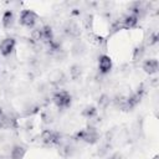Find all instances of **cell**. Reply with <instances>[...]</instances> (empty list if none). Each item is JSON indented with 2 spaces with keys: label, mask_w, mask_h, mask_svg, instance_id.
I'll use <instances>...</instances> for the list:
<instances>
[{
  "label": "cell",
  "mask_w": 159,
  "mask_h": 159,
  "mask_svg": "<svg viewBox=\"0 0 159 159\" xmlns=\"http://www.w3.org/2000/svg\"><path fill=\"white\" fill-rule=\"evenodd\" d=\"M73 138L77 139V140L84 142V143H87V144H96V143H98V140H99V133L97 132L96 127L88 125L87 128L78 130V132L75 134Z\"/></svg>",
  "instance_id": "obj_1"
},
{
  "label": "cell",
  "mask_w": 159,
  "mask_h": 159,
  "mask_svg": "<svg viewBox=\"0 0 159 159\" xmlns=\"http://www.w3.org/2000/svg\"><path fill=\"white\" fill-rule=\"evenodd\" d=\"M52 102L55 103V106L60 109H66L71 106V102H72V97L71 94L65 91V89H61V91H57L53 93L52 96Z\"/></svg>",
  "instance_id": "obj_2"
},
{
  "label": "cell",
  "mask_w": 159,
  "mask_h": 159,
  "mask_svg": "<svg viewBox=\"0 0 159 159\" xmlns=\"http://www.w3.org/2000/svg\"><path fill=\"white\" fill-rule=\"evenodd\" d=\"M143 94H144V86L140 84V87H138V91H137V92H134V93H132L130 96L127 97L125 104H124L123 109H124V111H128V109L130 111V109L135 108V107L140 103V101H142V98H143Z\"/></svg>",
  "instance_id": "obj_3"
},
{
  "label": "cell",
  "mask_w": 159,
  "mask_h": 159,
  "mask_svg": "<svg viewBox=\"0 0 159 159\" xmlns=\"http://www.w3.org/2000/svg\"><path fill=\"white\" fill-rule=\"evenodd\" d=\"M39 20V15L32 11V10H22L21 15H20V24L27 29H32L35 27L36 22Z\"/></svg>",
  "instance_id": "obj_4"
},
{
  "label": "cell",
  "mask_w": 159,
  "mask_h": 159,
  "mask_svg": "<svg viewBox=\"0 0 159 159\" xmlns=\"http://www.w3.org/2000/svg\"><path fill=\"white\" fill-rule=\"evenodd\" d=\"M40 139L43 144H61L62 137L58 132L51 130V129H45L40 134Z\"/></svg>",
  "instance_id": "obj_5"
},
{
  "label": "cell",
  "mask_w": 159,
  "mask_h": 159,
  "mask_svg": "<svg viewBox=\"0 0 159 159\" xmlns=\"http://www.w3.org/2000/svg\"><path fill=\"white\" fill-rule=\"evenodd\" d=\"M16 46V40L14 37H5L1 42H0V53L4 57L10 56Z\"/></svg>",
  "instance_id": "obj_6"
},
{
  "label": "cell",
  "mask_w": 159,
  "mask_h": 159,
  "mask_svg": "<svg viewBox=\"0 0 159 159\" xmlns=\"http://www.w3.org/2000/svg\"><path fill=\"white\" fill-rule=\"evenodd\" d=\"M112 58L108 55H101L98 57V71L101 75H107L112 70Z\"/></svg>",
  "instance_id": "obj_7"
},
{
  "label": "cell",
  "mask_w": 159,
  "mask_h": 159,
  "mask_svg": "<svg viewBox=\"0 0 159 159\" xmlns=\"http://www.w3.org/2000/svg\"><path fill=\"white\" fill-rule=\"evenodd\" d=\"M63 32L65 35H67L68 37L72 39H77L81 35V27L78 26V24L76 21H68L63 26Z\"/></svg>",
  "instance_id": "obj_8"
},
{
  "label": "cell",
  "mask_w": 159,
  "mask_h": 159,
  "mask_svg": "<svg viewBox=\"0 0 159 159\" xmlns=\"http://www.w3.org/2000/svg\"><path fill=\"white\" fill-rule=\"evenodd\" d=\"M142 70H143L147 75H149V76L155 75V73L159 71L158 60H157V58H148V60H145V61L143 62V65H142Z\"/></svg>",
  "instance_id": "obj_9"
},
{
  "label": "cell",
  "mask_w": 159,
  "mask_h": 159,
  "mask_svg": "<svg viewBox=\"0 0 159 159\" xmlns=\"http://www.w3.org/2000/svg\"><path fill=\"white\" fill-rule=\"evenodd\" d=\"M138 20H139V19H138L135 15L130 14V12L123 15V16L119 19V21H120L123 29H133V27H135L137 24H138Z\"/></svg>",
  "instance_id": "obj_10"
},
{
  "label": "cell",
  "mask_w": 159,
  "mask_h": 159,
  "mask_svg": "<svg viewBox=\"0 0 159 159\" xmlns=\"http://www.w3.org/2000/svg\"><path fill=\"white\" fill-rule=\"evenodd\" d=\"M12 127H15V119L0 108V129H7Z\"/></svg>",
  "instance_id": "obj_11"
},
{
  "label": "cell",
  "mask_w": 159,
  "mask_h": 159,
  "mask_svg": "<svg viewBox=\"0 0 159 159\" xmlns=\"http://www.w3.org/2000/svg\"><path fill=\"white\" fill-rule=\"evenodd\" d=\"M10 158L11 159H24L26 155V147L21 144H15L10 148Z\"/></svg>",
  "instance_id": "obj_12"
},
{
  "label": "cell",
  "mask_w": 159,
  "mask_h": 159,
  "mask_svg": "<svg viewBox=\"0 0 159 159\" xmlns=\"http://www.w3.org/2000/svg\"><path fill=\"white\" fill-rule=\"evenodd\" d=\"M1 24H2L4 29H6V30H9V29H11L14 26V24H15V15H14V12L11 10H6L2 14Z\"/></svg>",
  "instance_id": "obj_13"
},
{
  "label": "cell",
  "mask_w": 159,
  "mask_h": 159,
  "mask_svg": "<svg viewBox=\"0 0 159 159\" xmlns=\"http://www.w3.org/2000/svg\"><path fill=\"white\" fill-rule=\"evenodd\" d=\"M41 29V41L42 42H46V43H50L55 40V36H53V30L50 25H43L40 27Z\"/></svg>",
  "instance_id": "obj_14"
},
{
  "label": "cell",
  "mask_w": 159,
  "mask_h": 159,
  "mask_svg": "<svg viewBox=\"0 0 159 159\" xmlns=\"http://www.w3.org/2000/svg\"><path fill=\"white\" fill-rule=\"evenodd\" d=\"M86 51H87V47H86L84 42H82V41H77V42H75L73 46H72V48H71L72 55H73V56H77V57L84 55Z\"/></svg>",
  "instance_id": "obj_15"
},
{
  "label": "cell",
  "mask_w": 159,
  "mask_h": 159,
  "mask_svg": "<svg viewBox=\"0 0 159 159\" xmlns=\"http://www.w3.org/2000/svg\"><path fill=\"white\" fill-rule=\"evenodd\" d=\"M145 48H147L145 45L140 43V45H138V46L133 50V56H132V58H133L134 62H138V61L143 60V57H144V55H145Z\"/></svg>",
  "instance_id": "obj_16"
},
{
  "label": "cell",
  "mask_w": 159,
  "mask_h": 159,
  "mask_svg": "<svg viewBox=\"0 0 159 159\" xmlns=\"http://www.w3.org/2000/svg\"><path fill=\"white\" fill-rule=\"evenodd\" d=\"M97 113H98V109H97L96 106H87V107H84L83 111H82V116H83L84 118H87V119L96 118Z\"/></svg>",
  "instance_id": "obj_17"
},
{
  "label": "cell",
  "mask_w": 159,
  "mask_h": 159,
  "mask_svg": "<svg viewBox=\"0 0 159 159\" xmlns=\"http://www.w3.org/2000/svg\"><path fill=\"white\" fill-rule=\"evenodd\" d=\"M111 103H112V98H111L108 94L103 93V94H101V96L98 97V101H97L98 108H101V109H106Z\"/></svg>",
  "instance_id": "obj_18"
},
{
  "label": "cell",
  "mask_w": 159,
  "mask_h": 159,
  "mask_svg": "<svg viewBox=\"0 0 159 159\" xmlns=\"http://www.w3.org/2000/svg\"><path fill=\"white\" fill-rule=\"evenodd\" d=\"M81 75H82V66L81 65L75 63L70 67V76H71L72 80H75V81L78 80L81 77Z\"/></svg>",
  "instance_id": "obj_19"
},
{
  "label": "cell",
  "mask_w": 159,
  "mask_h": 159,
  "mask_svg": "<svg viewBox=\"0 0 159 159\" xmlns=\"http://www.w3.org/2000/svg\"><path fill=\"white\" fill-rule=\"evenodd\" d=\"M40 111V106L39 104H35V103H30L25 107L24 109V116L25 117H31L34 114H36L37 112Z\"/></svg>",
  "instance_id": "obj_20"
},
{
  "label": "cell",
  "mask_w": 159,
  "mask_h": 159,
  "mask_svg": "<svg viewBox=\"0 0 159 159\" xmlns=\"http://www.w3.org/2000/svg\"><path fill=\"white\" fill-rule=\"evenodd\" d=\"M41 119H42V122H43L45 124H51V123L53 122V119H55L52 111H50V109L42 111V113H41Z\"/></svg>",
  "instance_id": "obj_21"
},
{
  "label": "cell",
  "mask_w": 159,
  "mask_h": 159,
  "mask_svg": "<svg viewBox=\"0 0 159 159\" xmlns=\"http://www.w3.org/2000/svg\"><path fill=\"white\" fill-rule=\"evenodd\" d=\"M125 99H127L125 96H123V94H117V96H114V98H112V103H113L116 107H119V108L123 109V107H124V104H125Z\"/></svg>",
  "instance_id": "obj_22"
},
{
  "label": "cell",
  "mask_w": 159,
  "mask_h": 159,
  "mask_svg": "<svg viewBox=\"0 0 159 159\" xmlns=\"http://www.w3.org/2000/svg\"><path fill=\"white\" fill-rule=\"evenodd\" d=\"M30 37H31L32 42H35V43H40V42H41V39H42V37H41V29H40V27L34 29V30L31 31Z\"/></svg>",
  "instance_id": "obj_23"
},
{
  "label": "cell",
  "mask_w": 159,
  "mask_h": 159,
  "mask_svg": "<svg viewBox=\"0 0 159 159\" xmlns=\"http://www.w3.org/2000/svg\"><path fill=\"white\" fill-rule=\"evenodd\" d=\"M82 22H83V26H84L87 30H91V29H92V26H93V16H92L91 14L84 15V17H83Z\"/></svg>",
  "instance_id": "obj_24"
},
{
  "label": "cell",
  "mask_w": 159,
  "mask_h": 159,
  "mask_svg": "<svg viewBox=\"0 0 159 159\" xmlns=\"http://www.w3.org/2000/svg\"><path fill=\"white\" fill-rule=\"evenodd\" d=\"M158 40H159V37H158V34H157V32L149 34V36H148V39H147V46H153V45L158 43ZM147 46H145V47H147Z\"/></svg>",
  "instance_id": "obj_25"
},
{
  "label": "cell",
  "mask_w": 159,
  "mask_h": 159,
  "mask_svg": "<svg viewBox=\"0 0 159 159\" xmlns=\"http://www.w3.org/2000/svg\"><path fill=\"white\" fill-rule=\"evenodd\" d=\"M111 148V144H108V143H106V144H103L101 148H99V150L97 152V154L98 155H104L107 152H108V149Z\"/></svg>",
  "instance_id": "obj_26"
},
{
  "label": "cell",
  "mask_w": 159,
  "mask_h": 159,
  "mask_svg": "<svg viewBox=\"0 0 159 159\" xmlns=\"http://www.w3.org/2000/svg\"><path fill=\"white\" fill-rule=\"evenodd\" d=\"M106 159H120V154H119V153H116V154H113L112 157L106 158Z\"/></svg>",
  "instance_id": "obj_27"
},
{
  "label": "cell",
  "mask_w": 159,
  "mask_h": 159,
  "mask_svg": "<svg viewBox=\"0 0 159 159\" xmlns=\"http://www.w3.org/2000/svg\"><path fill=\"white\" fill-rule=\"evenodd\" d=\"M152 159H159V155H154Z\"/></svg>",
  "instance_id": "obj_28"
}]
</instances>
